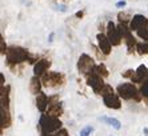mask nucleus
<instances>
[{
	"mask_svg": "<svg viewBox=\"0 0 148 136\" xmlns=\"http://www.w3.org/2000/svg\"><path fill=\"white\" fill-rule=\"evenodd\" d=\"M103 100H104V104L108 107V108H112V109H119L121 107V103H120V98L115 93V91L112 92H108L106 95L103 96Z\"/></svg>",
	"mask_w": 148,
	"mask_h": 136,
	"instance_id": "11",
	"label": "nucleus"
},
{
	"mask_svg": "<svg viewBox=\"0 0 148 136\" xmlns=\"http://www.w3.org/2000/svg\"><path fill=\"white\" fill-rule=\"evenodd\" d=\"M125 5H127V1H125V0H120V1H117V3H116V7L117 8H124Z\"/></svg>",
	"mask_w": 148,
	"mask_h": 136,
	"instance_id": "27",
	"label": "nucleus"
},
{
	"mask_svg": "<svg viewBox=\"0 0 148 136\" xmlns=\"http://www.w3.org/2000/svg\"><path fill=\"white\" fill-rule=\"evenodd\" d=\"M52 39H53V34H51V35H49V43H51V41H52Z\"/></svg>",
	"mask_w": 148,
	"mask_h": 136,
	"instance_id": "30",
	"label": "nucleus"
},
{
	"mask_svg": "<svg viewBox=\"0 0 148 136\" xmlns=\"http://www.w3.org/2000/svg\"><path fill=\"white\" fill-rule=\"evenodd\" d=\"M131 80H132V83H139V84H143L144 82H147L148 80V68L143 64L139 65Z\"/></svg>",
	"mask_w": 148,
	"mask_h": 136,
	"instance_id": "12",
	"label": "nucleus"
},
{
	"mask_svg": "<svg viewBox=\"0 0 148 136\" xmlns=\"http://www.w3.org/2000/svg\"><path fill=\"white\" fill-rule=\"evenodd\" d=\"M135 72L136 71H134V69H128V71H125V72H123L121 75H123V78H125V79H132V76L135 75Z\"/></svg>",
	"mask_w": 148,
	"mask_h": 136,
	"instance_id": "25",
	"label": "nucleus"
},
{
	"mask_svg": "<svg viewBox=\"0 0 148 136\" xmlns=\"http://www.w3.org/2000/svg\"><path fill=\"white\" fill-rule=\"evenodd\" d=\"M92 73H97V75L103 76V78H107V76H108V69L106 68V65L100 63V64L95 65V68H93V72H92Z\"/></svg>",
	"mask_w": 148,
	"mask_h": 136,
	"instance_id": "19",
	"label": "nucleus"
},
{
	"mask_svg": "<svg viewBox=\"0 0 148 136\" xmlns=\"http://www.w3.org/2000/svg\"><path fill=\"white\" fill-rule=\"evenodd\" d=\"M96 39H97V44H99V48L101 49V52H103L104 55H110L111 54V47H112L110 39L103 34H97Z\"/></svg>",
	"mask_w": 148,
	"mask_h": 136,
	"instance_id": "14",
	"label": "nucleus"
},
{
	"mask_svg": "<svg viewBox=\"0 0 148 136\" xmlns=\"http://www.w3.org/2000/svg\"><path fill=\"white\" fill-rule=\"evenodd\" d=\"M51 67V61L47 60V59H41V60H38L34 65V73L36 76H43L45 72L48 71V68Z\"/></svg>",
	"mask_w": 148,
	"mask_h": 136,
	"instance_id": "13",
	"label": "nucleus"
},
{
	"mask_svg": "<svg viewBox=\"0 0 148 136\" xmlns=\"http://www.w3.org/2000/svg\"><path fill=\"white\" fill-rule=\"evenodd\" d=\"M130 28L139 35V38L148 41V19L143 15H135L132 17Z\"/></svg>",
	"mask_w": 148,
	"mask_h": 136,
	"instance_id": "2",
	"label": "nucleus"
},
{
	"mask_svg": "<svg viewBox=\"0 0 148 136\" xmlns=\"http://www.w3.org/2000/svg\"><path fill=\"white\" fill-rule=\"evenodd\" d=\"M95 65L96 64H95L93 59L87 54H83L79 58V61H77V69H79L82 73H84V75H90V73H92Z\"/></svg>",
	"mask_w": 148,
	"mask_h": 136,
	"instance_id": "7",
	"label": "nucleus"
},
{
	"mask_svg": "<svg viewBox=\"0 0 148 136\" xmlns=\"http://www.w3.org/2000/svg\"><path fill=\"white\" fill-rule=\"evenodd\" d=\"M99 120H101V122L110 124V126L114 127L115 129H120V127H121V123L119 122L117 119H115V117H100Z\"/></svg>",
	"mask_w": 148,
	"mask_h": 136,
	"instance_id": "18",
	"label": "nucleus"
},
{
	"mask_svg": "<svg viewBox=\"0 0 148 136\" xmlns=\"http://www.w3.org/2000/svg\"><path fill=\"white\" fill-rule=\"evenodd\" d=\"M140 93H141V96L145 99V102L148 103V80L141 84V87H140Z\"/></svg>",
	"mask_w": 148,
	"mask_h": 136,
	"instance_id": "22",
	"label": "nucleus"
},
{
	"mask_svg": "<svg viewBox=\"0 0 148 136\" xmlns=\"http://www.w3.org/2000/svg\"><path fill=\"white\" fill-rule=\"evenodd\" d=\"M103 79H104L103 76L97 75V73H90V75H87V84L90 85V87H92L93 92L99 95L100 91H101L103 87L106 85Z\"/></svg>",
	"mask_w": 148,
	"mask_h": 136,
	"instance_id": "9",
	"label": "nucleus"
},
{
	"mask_svg": "<svg viewBox=\"0 0 148 136\" xmlns=\"http://www.w3.org/2000/svg\"><path fill=\"white\" fill-rule=\"evenodd\" d=\"M62 113H63V107H62V103L59 102V96L58 95L49 96L48 108H47V115L59 117Z\"/></svg>",
	"mask_w": 148,
	"mask_h": 136,
	"instance_id": "10",
	"label": "nucleus"
},
{
	"mask_svg": "<svg viewBox=\"0 0 148 136\" xmlns=\"http://www.w3.org/2000/svg\"><path fill=\"white\" fill-rule=\"evenodd\" d=\"M93 132V128L91 126H87V127H84V128L80 131V136H90L91 133Z\"/></svg>",
	"mask_w": 148,
	"mask_h": 136,
	"instance_id": "23",
	"label": "nucleus"
},
{
	"mask_svg": "<svg viewBox=\"0 0 148 136\" xmlns=\"http://www.w3.org/2000/svg\"><path fill=\"white\" fill-rule=\"evenodd\" d=\"M107 38L110 39L112 45H120L121 40H123L119 27H116L112 21H110V23L107 24Z\"/></svg>",
	"mask_w": 148,
	"mask_h": 136,
	"instance_id": "8",
	"label": "nucleus"
},
{
	"mask_svg": "<svg viewBox=\"0 0 148 136\" xmlns=\"http://www.w3.org/2000/svg\"><path fill=\"white\" fill-rule=\"evenodd\" d=\"M136 51L139 55H148V41H139L136 44Z\"/></svg>",
	"mask_w": 148,
	"mask_h": 136,
	"instance_id": "20",
	"label": "nucleus"
},
{
	"mask_svg": "<svg viewBox=\"0 0 148 136\" xmlns=\"http://www.w3.org/2000/svg\"><path fill=\"white\" fill-rule=\"evenodd\" d=\"M41 78L40 76H36L35 75L34 78L29 80V91H31V93H34V95H38V93H40V89H41Z\"/></svg>",
	"mask_w": 148,
	"mask_h": 136,
	"instance_id": "16",
	"label": "nucleus"
},
{
	"mask_svg": "<svg viewBox=\"0 0 148 136\" xmlns=\"http://www.w3.org/2000/svg\"><path fill=\"white\" fill-rule=\"evenodd\" d=\"M43 136H68V132H67V129L62 128V129H59V131H56L53 135H43Z\"/></svg>",
	"mask_w": 148,
	"mask_h": 136,
	"instance_id": "24",
	"label": "nucleus"
},
{
	"mask_svg": "<svg viewBox=\"0 0 148 136\" xmlns=\"http://www.w3.org/2000/svg\"><path fill=\"white\" fill-rule=\"evenodd\" d=\"M5 61L10 68H15L16 65L24 63V61H28L29 64H34L38 61V59L32 56L27 49L21 47H16V45H12L7 49V54H5Z\"/></svg>",
	"mask_w": 148,
	"mask_h": 136,
	"instance_id": "1",
	"label": "nucleus"
},
{
	"mask_svg": "<svg viewBox=\"0 0 148 136\" xmlns=\"http://www.w3.org/2000/svg\"><path fill=\"white\" fill-rule=\"evenodd\" d=\"M56 10L62 11V12H66V11H67V7H66V5H56Z\"/></svg>",
	"mask_w": 148,
	"mask_h": 136,
	"instance_id": "28",
	"label": "nucleus"
},
{
	"mask_svg": "<svg viewBox=\"0 0 148 136\" xmlns=\"http://www.w3.org/2000/svg\"><path fill=\"white\" fill-rule=\"evenodd\" d=\"M117 27L120 30L121 38H123L124 43H125L128 54H134V52L136 51V44H138V41H136V39H135L134 35H132V30L124 23H120Z\"/></svg>",
	"mask_w": 148,
	"mask_h": 136,
	"instance_id": "5",
	"label": "nucleus"
},
{
	"mask_svg": "<svg viewBox=\"0 0 148 136\" xmlns=\"http://www.w3.org/2000/svg\"><path fill=\"white\" fill-rule=\"evenodd\" d=\"M48 102H49V98L44 92H40V93L36 95V107H38L39 111H41V112H45V111H47V108H48Z\"/></svg>",
	"mask_w": 148,
	"mask_h": 136,
	"instance_id": "15",
	"label": "nucleus"
},
{
	"mask_svg": "<svg viewBox=\"0 0 148 136\" xmlns=\"http://www.w3.org/2000/svg\"><path fill=\"white\" fill-rule=\"evenodd\" d=\"M41 82L44 87H59L66 83V76L60 73V72H45L44 75L41 76Z\"/></svg>",
	"mask_w": 148,
	"mask_h": 136,
	"instance_id": "6",
	"label": "nucleus"
},
{
	"mask_svg": "<svg viewBox=\"0 0 148 136\" xmlns=\"http://www.w3.org/2000/svg\"><path fill=\"white\" fill-rule=\"evenodd\" d=\"M11 115H10V108H4L1 107V128H8L11 126Z\"/></svg>",
	"mask_w": 148,
	"mask_h": 136,
	"instance_id": "17",
	"label": "nucleus"
},
{
	"mask_svg": "<svg viewBox=\"0 0 148 136\" xmlns=\"http://www.w3.org/2000/svg\"><path fill=\"white\" fill-rule=\"evenodd\" d=\"M39 127L41 129V135H48L51 132H56L62 127V122L59 120V117L51 115H43L40 122H39Z\"/></svg>",
	"mask_w": 148,
	"mask_h": 136,
	"instance_id": "3",
	"label": "nucleus"
},
{
	"mask_svg": "<svg viewBox=\"0 0 148 136\" xmlns=\"http://www.w3.org/2000/svg\"><path fill=\"white\" fill-rule=\"evenodd\" d=\"M0 49H1V51H0V52H1V55H5V54H7V49H8V48L5 47V43H4V39L3 38H1V40H0Z\"/></svg>",
	"mask_w": 148,
	"mask_h": 136,
	"instance_id": "26",
	"label": "nucleus"
},
{
	"mask_svg": "<svg viewBox=\"0 0 148 136\" xmlns=\"http://www.w3.org/2000/svg\"><path fill=\"white\" fill-rule=\"evenodd\" d=\"M117 93L120 98H123L124 100H135V102H140V95L138 88L131 83H123V84L117 85L116 88Z\"/></svg>",
	"mask_w": 148,
	"mask_h": 136,
	"instance_id": "4",
	"label": "nucleus"
},
{
	"mask_svg": "<svg viewBox=\"0 0 148 136\" xmlns=\"http://www.w3.org/2000/svg\"><path fill=\"white\" fill-rule=\"evenodd\" d=\"M83 16H84V11H79V12H76V17H80V19H82Z\"/></svg>",
	"mask_w": 148,
	"mask_h": 136,
	"instance_id": "29",
	"label": "nucleus"
},
{
	"mask_svg": "<svg viewBox=\"0 0 148 136\" xmlns=\"http://www.w3.org/2000/svg\"><path fill=\"white\" fill-rule=\"evenodd\" d=\"M117 19H119V21H120V23L128 24V23H131L132 16L128 14V12H119V15H117Z\"/></svg>",
	"mask_w": 148,
	"mask_h": 136,
	"instance_id": "21",
	"label": "nucleus"
}]
</instances>
